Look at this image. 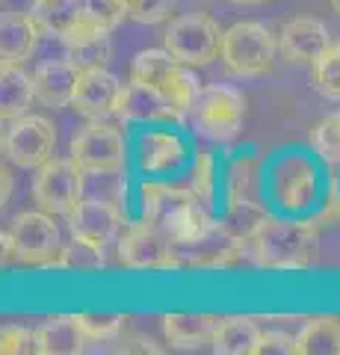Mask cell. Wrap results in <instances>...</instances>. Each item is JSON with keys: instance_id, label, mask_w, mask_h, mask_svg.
<instances>
[{"instance_id": "cell-5", "label": "cell", "mask_w": 340, "mask_h": 355, "mask_svg": "<svg viewBox=\"0 0 340 355\" xmlns=\"http://www.w3.org/2000/svg\"><path fill=\"white\" fill-rule=\"evenodd\" d=\"M278 57V36L260 21H237L222 33V69L234 77H260L272 71Z\"/></svg>"}, {"instance_id": "cell-17", "label": "cell", "mask_w": 340, "mask_h": 355, "mask_svg": "<svg viewBox=\"0 0 340 355\" xmlns=\"http://www.w3.org/2000/svg\"><path fill=\"white\" fill-rule=\"evenodd\" d=\"M33 83H36V101L45 107H71L74 104V92L80 83V65L71 57L65 60H51L42 62L33 71Z\"/></svg>"}, {"instance_id": "cell-22", "label": "cell", "mask_w": 340, "mask_h": 355, "mask_svg": "<svg viewBox=\"0 0 340 355\" xmlns=\"http://www.w3.org/2000/svg\"><path fill=\"white\" fill-rule=\"evenodd\" d=\"M219 326V317L213 314H195V311H181V314L163 317V338L172 349H202L213 340V331Z\"/></svg>"}, {"instance_id": "cell-36", "label": "cell", "mask_w": 340, "mask_h": 355, "mask_svg": "<svg viewBox=\"0 0 340 355\" xmlns=\"http://www.w3.org/2000/svg\"><path fill=\"white\" fill-rule=\"evenodd\" d=\"M69 57L80 65V69H92V65H107L109 60V42L80 44V48H69Z\"/></svg>"}, {"instance_id": "cell-34", "label": "cell", "mask_w": 340, "mask_h": 355, "mask_svg": "<svg viewBox=\"0 0 340 355\" xmlns=\"http://www.w3.org/2000/svg\"><path fill=\"white\" fill-rule=\"evenodd\" d=\"M175 3L178 0H118L125 21L134 24H163L175 12Z\"/></svg>"}, {"instance_id": "cell-25", "label": "cell", "mask_w": 340, "mask_h": 355, "mask_svg": "<svg viewBox=\"0 0 340 355\" xmlns=\"http://www.w3.org/2000/svg\"><path fill=\"white\" fill-rule=\"evenodd\" d=\"M36 101V83L21 65H3L0 71V116L3 121H15Z\"/></svg>"}, {"instance_id": "cell-41", "label": "cell", "mask_w": 340, "mask_h": 355, "mask_svg": "<svg viewBox=\"0 0 340 355\" xmlns=\"http://www.w3.org/2000/svg\"><path fill=\"white\" fill-rule=\"evenodd\" d=\"M328 6H332V12L340 18V0H328Z\"/></svg>"}, {"instance_id": "cell-13", "label": "cell", "mask_w": 340, "mask_h": 355, "mask_svg": "<svg viewBox=\"0 0 340 355\" xmlns=\"http://www.w3.org/2000/svg\"><path fill=\"white\" fill-rule=\"evenodd\" d=\"M178 252V270H231L246 258V237L228 225L213 222L211 231L190 246H175Z\"/></svg>"}, {"instance_id": "cell-28", "label": "cell", "mask_w": 340, "mask_h": 355, "mask_svg": "<svg viewBox=\"0 0 340 355\" xmlns=\"http://www.w3.org/2000/svg\"><path fill=\"white\" fill-rule=\"evenodd\" d=\"M104 266H107V249L80 237H71L65 243L57 261V270H69V272H101Z\"/></svg>"}, {"instance_id": "cell-16", "label": "cell", "mask_w": 340, "mask_h": 355, "mask_svg": "<svg viewBox=\"0 0 340 355\" xmlns=\"http://www.w3.org/2000/svg\"><path fill=\"white\" fill-rule=\"evenodd\" d=\"M118 77L107 69V65H92V69H80V83L74 92V110L86 119H109L116 116L118 95H122Z\"/></svg>"}, {"instance_id": "cell-11", "label": "cell", "mask_w": 340, "mask_h": 355, "mask_svg": "<svg viewBox=\"0 0 340 355\" xmlns=\"http://www.w3.org/2000/svg\"><path fill=\"white\" fill-rule=\"evenodd\" d=\"M83 198V169L71 157H51L33 178V202L51 216H69Z\"/></svg>"}, {"instance_id": "cell-26", "label": "cell", "mask_w": 340, "mask_h": 355, "mask_svg": "<svg viewBox=\"0 0 340 355\" xmlns=\"http://www.w3.org/2000/svg\"><path fill=\"white\" fill-rule=\"evenodd\" d=\"M186 198H195L190 184L178 187V184H166V181H145L139 187V219L160 225Z\"/></svg>"}, {"instance_id": "cell-8", "label": "cell", "mask_w": 340, "mask_h": 355, "mask_svg": "<svg viewBox=\"0 0 340 355\" xmlns=\"http://www.w3.org/2000/svg\"><path fill=\"white\" fill-rule=\"evenodd\" d=\"M222 33L225 30H219L213 18L202 12H186L172 18V24L163 33V48L193 69H204L222 51Z\"/></svg>"}, {"instance_id": "cell-18", "label": "cell", "mask_w": 340, "mask_h": 355, "mask_svg": "<svg viewBox=\"0 0 340 355\" xmlns=\"http://www.w3.org/2000/svg\"><path fill=\"white\" fill-rule=\"evenodd\" d=\"M136 160L142 175H172L186 160V146L175 130H145L136 146Z\"/></svg>"}, {"instance_id": "cell-3", "label": "cell", "mask_w": 340, "mask_h": 355, "mask_svg": "<svg viewBox=\"0 0 340 355\" xmlns=\"http://www.w3.org/2000/svg\"><path fill=\"white\" fill-rule=\"evenodd\" d=\"M3 263H24V266H53L57 270L62 234L48 210H24L3 228Z\"/></svg>"}, {"instance_id": "cell-9", "label": "cell", "mask_w": 340, "mask_h": 355, "mask_svg": "<svg viewBox=\"0 0 340 355\" xmlns=\"http://www.w3.org/2000/svg\"><path fill=\"white\" fill-rule=\"evenodd\" d=\"M69 157L83 172H122L127 163V139L107 119H89L69 142Z\"/></svg>"}, {"instance_id": "cell-23", "label": "cell", "mask_w": 340, "mask_h": 355, "mask_svg": "<svg viewBox=\"0 0 340 355\" xmlns=\"http://www.w3.org/2000/svg\"><path fill=\"white\" fill-rule=\"evenodd\" d=\"M213 222L216 219L211 216V207H204L199 198H186L160 222V228L166 231L175 246H190V243H195L211 231Z\"/></svg>"}, {"instance_id": "cell-4", "label": "cell", "mask_w": 340, "mask_h": 355, "mask_svg": "<svg viewBox=\"0 0 340 355\" xmlns=\"http://www.w3.org/2000/svg\"><path fill=\"white\" fill-rule=\"evenodd\" d=\"M263 190H267V166L260 154H237L225 169V205H228V225L237 234H249L260 216H267L263 207Z\"/></svg>"}, {"instance_id": "cell-7", "label": "cell", "mask_w": 340, "mask_h": 355, "mask_svg": "<svg viewBox=\"0 0 340 355\" xmlns=\"http://www.w3.org/2000/svg\"><path fill=\"white\" fill-rule=\"evenodd\" d=\"M190 119L204 139L228 146V142H234L240 137V130H243L246 98L240 89L225 86V83L202 86V92L190 110Z\"/></svg>"}, {"instance_id": "cell-6", "label": "cell", "mask_w": 340, "mask_h": 355, "mask_svg": "<svg viewBox=\"0 0 340 355\" xmlns=\"http://www.w3.org/2000/svg\"><path fill=\"white\" fill-rule=\"evenodd\" d=\"M267 193L284 214H305L320 198V169L305 154L287 151L269 163Z\"/></svg>"}, {"instance_id": "cell-30", "label": "cell", "mask_w": 340, "mask_h": 355, "mask_svg": "<svg viewBox=\"0 0 340 355\" xmlns=\"http://www.w3.org/2000/svg\"><path fill=\"white\" fill-rule=\"evenodd\" d=\"M311 86L328 101H340V42H332V48L311 65Z\"/></svg>"}, {"instance_id": "cell-40", "label": "cell", "mask_w": 340, "mask_h": 355, "mask_svg": "<svg viewBox=\"0 0 340 355\" xmlns=\"http://www.w3.org/2000/svg\"><path fill=\"white\" fill-rule=\"evenodd\" d=\"M231 3H240V6H260V3H267V0H231Z\"/></svg>"}, {"instance_id": "cell-20", "label": "cell", "mask_w": 340, "mask_h": 355, "mask_svg": "<svg viewBox=\"0 0 340 355\" xmlns=\"http://www.w3.org/2000/svg\"><path fill=\"white\" fill-rule=\"evenodd\" d=\"M42 36H45V27L39 24L33 12L6 15L3 27H0V60H3V65H24L36 53Z\"/></svg>"}, {"instance_id": "cell-39", "label": "cell", "mask_w": 340, "mask_h": 355, "mask_svg": "<svg viewBox=\"0 0 340 355\" xmlns=\"http://www.w3.org/2000/svg\"><path fill=\"white\" fill-rule=\"evenodd\" d=\"M0 178H3V190H0V193H3V207H6L9 202H12V184H15L12 169H6V166H3V172H0Z\"/></svg>"}, {"instance_id": "cell-12", "label": "cell", "mask_w": 340, "mask_h": 355, "mask_svg": "<svg viewBox=\"0 0 340 355\" xmlns=\"http://www.w3.org/2000/svg\"><path fill=\"white\" fill-rule=\"evenodd\" d=\"M57 151V128L45 116L24 113L21 119L9 121L3 133V157L15 169H39Z\"/></svg>"}, {"instance_id": "cell-38", "label": "cell", "mask_w": 340, "mask_h": 355, "mask_svg": "<svg viewBox=\"0 0 340 355\" xmlns=\"http://www.w3.org/2000/svg\"><path fill=\"white\" fill-rule=\"evenodd\" d=\"M113 352H139V355H160L163 352V347L157 340H151V338H145V335H122L116 340V347H109Z\"/></svg>"}, {"instance_id": "cell-31", "label": "cell", "mask_w": 340, "mask_h": 355, "mask_svg": "<svg viewBox=\"0 0 340 355\" xmlns=\"http://www.w3.org/2000/svg\"><path fill=\"white\" fill-rule=\"evenodd\" d=\"M219 169H216V157L211 151H199L193 160V169H190V190L195 193V198L211 207L216 205V193H219Z\"/></svg>"}, {"instance_id": "cell-33", "label": "cell", "mask_w": 340, "mask_h": 355, "mask_svg": "<svg viewBox=\"0 0 340 355\" xmlns=\"http://www.w3.org/2000/svg\"><path fill=\"white\" fill-rule=\"evenodd\" d=\"M89 343H116L125 335V314H78Z\"/></svg>"}, {"instance_id": "cell-24", "label": "cell", "mask_w": 340, "mask_h": 355, "mask_svg": "<svg viewBox=\"0 0 340 355\" xmlns=\"http://www.w3.org/2000/svg\"><path fill=\"white\" fill-rule=\"evenodd\" d=\"M263 329L251 317H219L211 349L219 355H255Z\"/></svg>"}, {"instance_id": "cell-14", "label": "cell", "mask_w": 340, "mask_h": 355, "mask_svg": "<svg viewBox=\"0 0 340 355\" xmlns=\"http://www.w3.org/2000/svg\"><path fill=\"white\" fill-rule=\"evenodd\" d=\"M65 219H69L71 237L89 240L95 246H104V249L113 246L127 225L122 205L107 202V198H95V196H83L78 202V207H74Z\"/></svg>"}, {"instance_id": "cell-19", "label": "cell", "mask_w": 340, "mask_h": 355, "mask_svg": "<svg viewBox=\"0 0 340 355\" xmlns=\"http://www.w3.org/2000/svg\"><path fill=\"white\" fill-rule=\"evenodd\" d=\"M116 116L122 121H139V125H148V121H181L172 104L154 86H145L139 80H127L122 86Z\"/></svg>"}, {"instance_id": "cell-29", "label": "cell", "mask_w": 340, "mask_h": 355, "mask_svg": "<svg viewBox=\"0 0 340 355\" xmlns=\"http://www.w3.org/2000/svg\"><path fill=\"white\" fill-rule=\"evenodd\" d=\"M80 6H83V0H33L30 12L45 27V33L62 39L65 30L71 27V21L78 18Z\"/></svg>"}, {"instance_id": "cell-35", "label": "cell", "mask_w": 340, "mask_h": 355, "mask_svg": "<svg viewBox=\"0 0 340 355\" xmlns=\"http://www.w3.org/2000/svg\"><path fill=\"white\" fill-rule=\"evenodd\" d=\"M0 352L3 355H21V352H36V331H30L18 323H9L0 331Z\"/></svg>"}, {"instance_id": "cell-27", "label": "cell", "mask_w": 340, "mask_h": 355, "mask_svg": "<svg viewBox=\"0 0 340 355\" xmlns=\"http://www.w3.org/2000/svg\"><path fill=\"white\" fill-rule=\"evenodd\" d=\"M293 355H340V320L337 317L305 320L293 338Z\"/></svg>"}, {"instance_id": "cell-15", "label": "cell", "mask_w": 340, "mask_h": 355, "mask_svg": "<svg viewBox=\"0 0 340 355\" xmlns=\"http://www.w3.org/2000/svg\"><path fill=\"white\" fill-rule=\"evenodd\" d=\"M332 48V33L320 18H293L278 30V53L287 65H311Z\"/></svg>"}, {"instance_id": "cell-10", "label": "cell", "mask_w": 340, "mask_h": 355, "mask_svg": "<svg viewBox=\"0 0 340 355\" xmlns=\"http://www.w3.org/2000/svg\"><path fill=\"white\" fill-rule=\"evenodd\" d=\"M118 263L127 270H178V252L169 234L154 222H127L116 240Z\"/></svg>"}, {"instance_id": "cell-1", "label": "cell", "mask_w": 340, "mask_h": 355, "mask_svg": "<svg viewBox=\"0 0 340 355\" xmlns=\"http://www.w3.org/2000/svg\"><path fill=\"white\" fill-rule=\"evenodd\" d=\"M246 258L269 272H302L320 258V237L311 222L267 214L246 234Z\"/></svg>"}, {"instance_id": "cell-32", "label": "cell", "mask_w": 340, "mask_h": 355, "mask_svg": "<svg viewBox=\"0 0 340 355\" xmlns=\"http://www.w3.org/2000/svg\"><path fill=\"white\" fill-rule=\"evenodd\" d=\"M311 146H314L316 160H323L328 169H340V110L337 113H328L311 130Z\"/></svg>"}, {"instance_id": "cell-21", "label": "cell", "mask_w": 340, "mask_h": 355, "mask_svg": "<svg viewBox=\"0 0 340 355\" xmlns=\"http://www.w3.org/2000/svg\"><path fill=\"white\" fill-rule=\"evenodd\" d=\"M86 349H89V340L78 314H53L36 329L39 355H80Z\"/></svg>"}, {"instance_id": "cell-37", "label": "cell", "mask_w": 340, "mask_h": 355, "mask_svg": "<svg viewBox=\"0 0 340 355\" xmlns=\"http://www.w3.org/2000/svg\"><path fill=\"white\" fill-rule=\"evenodd\" d=\"M293 338L296 335H287V331H263L255 355H290Z\"/></svg>"}, {"instance_id": "cell-2", "label": "cell", "mask_w": 340, "mask_h": 355, "mask_svg": "<svg viewBox=\"0 0 340 355\" xmlns=\"http://www.w3.org/2000/svg\"><path fill=\"white\" fill-rule=\"evenodd\" d=\"M130 80L154 86L157 92L172 104L178 119H190V110L202 92V80L193 65L172 57L166 48H145L130 60Z\"/></svg>"}]
</instances>
